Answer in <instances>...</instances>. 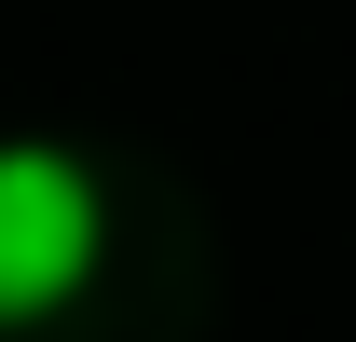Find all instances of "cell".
I'll use <instances>...</instances> for the list:
<instances>
[{"mask_svg": "<svg viewBox=\"0 0 356 342\" xmlns=\"http://www.w3.org/2000/svg\"><path fill=\"white\" fill-rule=\"evenodd\" d=\"M110 260V192L55 137H0V329H42Z\"/></svg>", "mask_w": 356, "mask_h": 342, "instance_id": "cell-1", "label": "cell"}]
</instances>
